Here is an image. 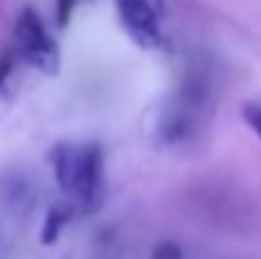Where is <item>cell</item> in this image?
<instances>
[{"label": "cell", "mask_w": 261, "mask_h": 259, "mask_svg": "<svg viewBox=\"0 0 261 259\" xmlns=\"http://www.w3.org/2000/svg\"><path fill=\"white\" fill-rule=\"evenodd\" d=\"M71 206L73 204L58 202V204H53L46 211V218H44V223H41V243H44V246H53V243L58 241L62 227L69 223V218H71Z\"/></svg>", "instance_id": "obj_4"}, {"label": "cell", "mask_w": 261, "mask_h": 259, "mask_svg": "<svg viewBox=\"0 0 261 259\" xmlns=\"http://www.w3.org/2000/svg\"><path fill=\"white\" fill-rule=\"evenodd\" d=\"M55 182L81 211L99 209L103 197V151L96 142H60L48 151Z\"/></svg>", "instance_id": "obj_1"}, {"label": "cell", "mask_w": 261, "mask_h": 259, "mask_svg": "<svg viewBox=\"0 0 261 259\" xmlns=\"http://www.w3.org/2000/svg\"><path fill=\"white\" fill-rule=\"evenodd\" d=\"M14 48L18 58L25 60L46 76H55L60 71V48L48 35L41 16L32 7H23L14 23Z\"/></svg>", "instance_id": "obj_2"}, {"label": "cell", "mask_w": 261, "mask_h": 259, "mask_svg": "<svg viewBox=\"0 0 261 259\" xmlns=\"http://www.w3.org/2000/svg\"><path fill=\"white\" fill-rule=\"evenodd\" d=\"M117 7L119 21L128 37L142 48H161L163 30L161 18L149 0H113Z\"/></svg>", "instance_id": "obj_3"}, {"label": "cell", "mask_w": 261, "mask_h": 259, "mask_svg": "<svg viewBox=\"0 0 261 259\" xmlns=\"http://www.w3.org/2000/svg\"><path fill=\"white\" fill-rule=\"evenodd\" d=\"M151 259H184V250L174 241H161L153 248Z\"/></svg>", "instance_id": "obj_7"}, {"label": "cell", "mask_w": 261, "mask_h": 259, "mask_svg": "<svg viewBox=\"0 0 261 259\" xmlns=\"http://www.w3.org/2000/svg\"><path fill=\"white\" fill-rule=\"evenodd\" d=\"M81 0H55V16H58V25L67 28L73 16V9Z\"/></svg>", "instance_id": "obj_8"}, {"label": "cell", "mask_w": 261, "mask_h": 259, "mask_svg": "<svg viewBox=\"0 0 261 259\" xmlns=\"http://www.w3.org/2000/svg\"><path fill=\"white\" fill-rule=\"evenodd\" d=\"M16 60H21V58H18V53H16V48H7V50H3V53H0V90H3L5 83H7L9 76L14 73Z\"/></svg>", "instance_id": "obj_5"}, {"label": "cell", "mask_w": 261, "mask_h": 259, "mask_svg": "<svg viewBox=\"0 0 261 259\" xmlns=\"http://www.w3.org/2000/svg\"><path fill=\"white\" fill-rule=\"evenodd\" d=\"M241 115H243L245 124L257 133V138L261 140V106L259 103H245L241 108Z\"/></svg>", "instance_id": "obj_6"}]
</instances>
